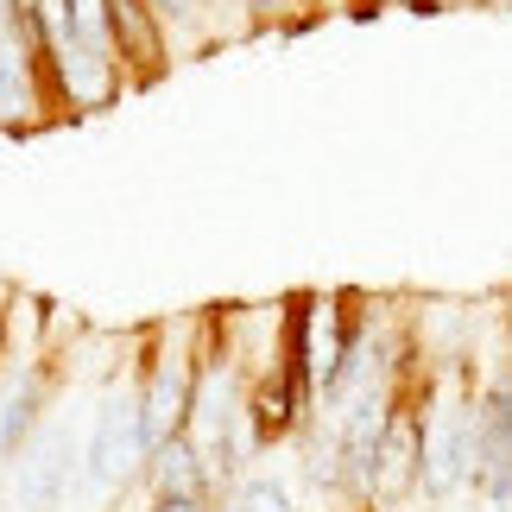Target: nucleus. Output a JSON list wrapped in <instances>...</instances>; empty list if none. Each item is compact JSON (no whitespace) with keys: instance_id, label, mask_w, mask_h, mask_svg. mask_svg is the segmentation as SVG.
Masks as SVG:
<instances>
[{"instance_id":"nucleus-3","label":"nucleus","mask_w":512,"mask_h":512,"mask_svg":"<svg viewBox=\"0 0 512 512\" xmlns=\"http://www.w3.org/2000/svg\"><path fill=\"white\" fill-rule=\"evenodd\" d=\"M140 512H215L209 500H177V494H165V500H140Z\"/></svg>"},{"instance_id":"nucleus-2","label":"nucleus","mask_w":512,"mask_h":512,"mask_svg":"<svg viewBox=\"0 0 512 512\" xmlns=\"http://www.w3.org/2000/svg\"><path fill=\"white\" fill-rule=\"evenodd\" d=\"M57 127L51 95H45V70H38V32L32 13L13 7L0 19V133L26 140V133Z\"/></svg>"},{"instance_id":"nucleus-1","label":"nucleus","mask_w":512,"mask_h":512,"mask_svg":"<svg viewBox=\"0 0 512 512\" xmlns=\"http://www.w3.org/2000/svg\"><path fill=\"white\" fill-rule=\"evenodd\" d=\"M140 342L127 348V361H114L102 373V392H95V411H89V437H83V456H76V494H95L108 512H121L127 494H140V462H146V443H140Z\"/></svg>"}]
</instances>
